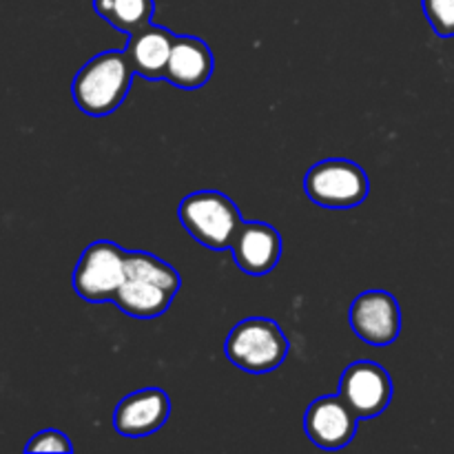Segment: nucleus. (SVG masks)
<instances>
[{
	"instance_id": "1",
	"label": "nucleus",
	"mask_w": 454,
	"mask_h": 454,
	"mask_svg": "<svg viewBox=\"0 0 454 454\" xmlns=\"http://www.w3.org/2000/svg\"><path fill=\"white\" fill-rule=\"evenodd\" d=\"M182 286L171 264L146 251H127V275L114 304L129 317L153 319L168 310Z\"/></svg>"
},
{
	"instance_id": "8",
	"label": "nucleus",
	"mask_w": 454,
	"mask_h": 454,
	"mask_svg": "<svg viewBox=\"0 0 454 454\" xmlns=\"http://www.w3.org/2000/svg\"><path fill=\"white\" fill-rule=\"evenodd\" d=\"M348 322L366 344L390 346L402 331V309L388 291H366L350 304Z\"/></svg>"
},
{
	"instance_id": "14",
	"label": "nucleus",
	"mask_w": 454,
	"mask_h": 454,
	"mask_svg": "<svg viewBox=\"0 0 454 454\" xmlns=\"http://www.w3.org/2000/svg\"><path fill=\"white\" fill-rule=\"evenodd\" d=\"M93 9L120 34H136L153 18V0H93Z\"/></svg>"
},
{
	"instance_id": "11",
	"label": "nucleus",
	"mask_w": 454,
	"mask_h": 454,
	"mask_svg": "<svg viewBox=\"0 0 454 454\" xmlns=\"http://www.w3.org/2000/svg\"><path fill=\"white\" fill-rule=\"evenodd\" d=\"M231 251L239 270L262 278L282 260V235L266 222H242L231 244Z\"/></svg>"
},
{
	"instance_id": "9",
	"label": "nucleus",
	"mask_w": 454,
	"mask_h": 454,
	"mask_svg": "<svg viewBox=\"0 0 454 454\" xmlns=\"http://www.w3.org/2000/svg\"><path fill=\"white\" fill-rule=\"evenodd\" d=\"M359 417L337 395L315 399L304 415V430L310 442L322 450H341L357 434Z\"/></svg>"
},
{
	"instance_id": "5",
	"label": "nucleus",
	"mask_w": 454,
	"mask_h": 454,
	"mask_svg": "<svg viewBox=\"0 0 454 454\" xmlns=\"http://www.w3.org/2000/svg\"><path fill=\"white\" fill-rule=\"evenodd\" d=\"M304 191L322 208H355L368 198L371 182L353 160H324L306 173Z\"/></svg>"
},
{
	"instance_id": "13",
	"label": "nucleus",
	"mask_w": 454,
	"mask_h": 454,
	"mask_svg": "<svg viewBox=\"0 0 454 454\" xmlns=\"http://www.w3.org/2000/svg\"><path fill=\"white\" fill-rule=\"evenodd\" d=\"M176 38L177 35L173 31H168L167 27L153 25V22L129 35V44L124 51L131 60L133 71L146 80H164Z\"/></svg>"
},
{
	"instance_id": "15",
	"label": "nucleus",
	"mask_w": 454,
	"mask_h": 454,
	"mask_svg": "<svg viewBox=\"0 0 454 454\" xmlns=\"http://www.w3.org/2000/svg\"><path fill=\"white\" fill-rule=\"evenodd\" d=\"M426 18L442 38L454 35V0H421Z\"/></svg>"
},
{
	"instance_id": "3",
	"label": "nucleus",
	"mask_w": 454,
	"mask_h": 454,
	"mask_svg": "<svg viewBox=\"0 0 454 454\" xmlns=\"http://www.w3.org/2000/svg\"><path fill=\"white\" fill-rule=\"evenodd\" d=\"M291 353L286 335L278 322L266 317H248L229 333L224 355L233 366L251 375L273 372L286 362Z\"/></svg>"
},
{
	"instance_id": "10",
	"label": "nucleus",
	"mask_w": 454,
	"mask_h": 454,
	"mask_svg": "<svg viewBox=\"0 0 454 454\" xmlns=\"http://www.w3.org/2000/svg\"><path fill=\"white\" fill-rule=\"evenodd\" d=\"M171 415V399L162 388H142L127 395L114 412L115 433L142 439L158 433Z\"/></svg>"
},
{
	"instance_id": "7",
	"label": "nucleus",
	"mask_w": 454,
	"mask_h": 454,
	"mask_svg": "<svg viewBox=\"0 0 454 454\" xmlns=\"http://www.w3.org/2000/svg\"><path fill=\"white\" fill-rule=\"evenodd\" d=\"M340 397L359 417V421L375 419L393 402V380L377 362H355L340 380Z\"/></svg>"
},
{
	"instance_id": "4",
	"label": "nucleus",
	"mask_w": 454,
	"mask_h": 454,
	"mask_svg": "<svg viewBox=\"0 0 454 454\" xmlns=\"http://www.w3.org/2000/svg\"><path fill=\"white\" fill-rule=\"evenodd\" d=\"M186 233L211 251H226L242 226V215L229 195L220 191H195L177 207Z\"/></svg>"
},
{
	"instance_id": "12",
	"label": "nucleus",
	"mask_w": 454,
	"mask_h": 454,
	"mask_svg": "<svg viewBox=\"0 0 454 454\" xmlns=\"http://www.w3.org/2000/svg\"><path fill=\"white\" fill-rule=\"evenodd\" d=\"M213 69H215V58L204 40L195 35H177L164 80L177 89L193 91L211 80Z\"/></svg>"
},
{
	"instance_id": "2",
	"label": "nucleus",
	"mask_w": 454,
	"mask_h": 454,
	"mask_svg": "<svg viewBox=\"0 0 454 454\" xmlns=\"http://www.w3.org/2000/svg\"><path fill=\"white\" fill-rule=\"evenodd\" d=\"M136 75L127 51H102L93 56L71 82V96L78 109L91 118H105L114 114L131 91Z\"/></svg>"
},
{
	"instance_id": "6",
	"label": "nucleus",
	"mask_w": 454,
	"mask_h": 454,
	"mask_svg": "<svg viewBox=\"0 0 454 454\" xmlns=\"http://www.w3.org/2000/svg\"><path fill=\"white\" fill-rule=\"evenodd\" d=\"M127 275V248L109 239L89 244L74 270V288L84 301H114Z\"/></svg>"
},
{
	"instance_id": "16",
	"label": "nucleus",
	"mask_w": 454,
	"mask_h": 454,
	"mask_svg": "<svg viewBox=\"0 0 454 454\" xmlns=\"http://www.w3.org/2000/svg\"><path fill=\"white\" fill-rule=\"evenodd\" d=\"M25 452H74V446L60 430H43L29 439Z\"/></svg>"
}]
</instances>
